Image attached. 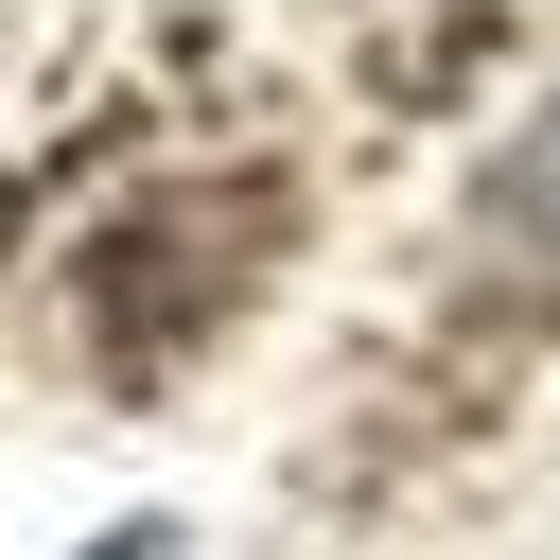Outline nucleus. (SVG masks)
<instances>
[{
  "instance_id": "nucleus-1",
  "label": "nucleus",
  "mask_w": 560,
  "mask_h": 560,
  "mask_svg": "<svg viewBox=\"0 0 560 560\" xmlns=\"http://www.w3.org/2000/svg\"><path fill=\"white\" fill-rule=\"evenodd\" d=\"M472 245H490V280H542L560 298V105H525L508 158L472 175Z\"/></svg>"
}]
</instances>
